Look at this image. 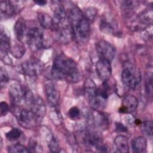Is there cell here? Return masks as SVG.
Returning a JSON list of instances; mask_svg holds the SVG:
<instances>
[{
	"mask_svg": "<svg viewBox=\"0 0 153 153\" xmlns=\"http://www.w3.org/2000/svg\"><path fill=\"white\" fill-rule=\"evenodd\" d=\"M51 72L53 78L57 79H66L76 82L81 78V73L76 63L63 54L55 57Z\"/></svg>",
	"mask_w": 153,
	"mask_h": 153,
	"instance_id": "cell-1",
	"label": "cell"
},
{
	"mask_svg": "<svg viewBox=\"0 0 153 153\" xmlns=\"http://www.w3.org/2000/svg\"><path fill=\"white\" fill-rule=\"evenodd\" d=\"M73 31L74 37L79 43H85L88 41L90 35V22L84 16L70 22Z\"/></svg>",
	"mask_w": 153,
	"mask_h": 153,
	"instance_id": "cell-2",
	"label": "cell"
},
{
	"mask_svg": "<svg viewBox=\"0 0 153 153\" xmlns=\"http://www.w3.org/2000/svg\"><path fill=\"white\" fill-rule=\"evenodd\" d=\"M26 42L32 50H41L48 47L49 44L44 32L38 27L28 29Z\"/></svg>",
	"mask_w": 153,
	"mask_h": 153,
	"instance_id": "cell-3",
	"label": "cell"
},
{
	"mask_svg": "<svg viewBox=\"0 0 153 153\" xmlns=\"http://www.w3.org/2000/svg\"><path fill=\"white\" fill-rule=\"evenodd\" d=\"M84 95L87 102L93 109H98L104 105V102L97 96L96 85L91 78H87L84 82Z\"/></svg>",
	"mask_w": 153,
	"mask_h": 153,
	"instance_id": "cell-4",
	"label": "cell"
},
{
	"mask_svg": "<svg viewBox=\"0 0 153 153\" xmlns=\"http://www.w3.org/2000/svg\"><path fill=\"white\" fill-rule=\"evenodd\" d=\"M22 68L26 75L36 76L42 73L44 69V64L36 58H31L23 63Z\"/></svg>",
	"mask_w": 153,
	"mask_h": 153,
	"instance_id": "cell-5",
	"label": "cell"
},
{
	"mask_svg": "<svg viewBox=\"0 0 153 153\" xmlns=\"http://www.w3.org/2000/svg\"><path fill=\"white\" fill-rule=\"evenodd\" d=\"M96 50L100 59L111 62L115 56V48L108 41L102 39L96 44Z\"/></svg>",
	"mask_w": 153,
	"mask_h": 153,
	"instance_id": "cell-6",
	"label": "cell"
},
{
	"mask_svg": "<svg viewBox=\"0 0 153 153\" xmlns=\"http://www.w3.org/2000/svg\"><path fill=\"white\" fill-rule=\"evenodd\" d=\"M84 140L86 144L94 147L99 152H108V146L105 144H103L102 138L98 133L87 132L84 134Z\"/></svg>",
	"mask_w": 153,
	"mask_h": 153,
	"instance_id": "cell-7",
	"label": "cell"
},
{
	"mask_svg": "<svg viewBox=\"0 0 153 153\" xmlns=\"http://www.w3.org/2000/svg\"><path fill=\"white\" fill-rule=\"evenodd\" d=\"M134 71L128 68L123 69L121 78L123 83L128 88L133 89L136 87L141 81L140 75L139 73H134Z\"/></svg>",
	"mask_w": 153,
	"mask_h": 153,
	"instance_id": "cell-8",
	"label": "cell"
},
{
	"mask_svg": "<svg viewBox=\"0 0 153 153\" xmlns=\"http://www.w3.org/2000/svg\"><path fill=\"white\" fill-rule=\"evenodd\" d=\"M152 10L144 11L141 12L136 17L135 20L131 23V29L134 30L143 29L147 27L149 24L152 23Z\"/></svg>",
	"mask_w": 153,
	"mask_h": 153,
	"instance_id": "cell-9",
	"label": "cell"
},
{
	"mask_svg": "<svg viewBox=\"0 0 153 153\" xmlns=\"http://www.w3.org/2000/svg\"><path fill=\"white\" fill-rule=\"evenodd\" d=\"M96 70L100 77L103 81L108 80L112 73L111 62L104 59H99L96 64Z\"/></svg>",
	"mask_w": 153,
	"mask_h": 153,
	"instance_id": "cell-10",
	"label": "cell"
},
{
	"mask_svg": "<svg viewBox=\"0 0 153 153\" xmlns=\"http://www.w3.org/2000/svg\"><path fill=\"white\" fill-rule=\"evenodd\" d=\"M45 95L47 102L51 107H55L59 100L60 95L59 91L56 89L53 82H47L45 87Z\"/></svg>",
	"mask_w": 153,
	"mask_h": 153,
	"instance_id": "cell-11",
	"label": "cell"
},
{
	"mask_svg": "<svg viewBox=\"0 0 153 153\" xmlns=\"http://www.w3.org/2000/svg\"><path fill=\"white\" fill-rule=\"evenodd\" d=\"M19 122L22 126L25 128H30L35 121H37L31 110L23 109L19 111L18 114Z\"/></svg>",
	"mask_w": 153,
	"mask_h": 153,
	"instance_id": "cell-12",
	"label": "cell"
},
{
	"mask_svg": "<svg viewBox=\"0 0 153 153\" xmlns=\"http://www.w3.org/2000/svg\"><path fill=\"white\" fill-rule=\"evenodd\" d=\"M8 93L10 98L14 104H19L23 100L24 87L17 82L11 84Z\"/></svg>",
	"mask_w": 153,
	"mask_h": 153,
	"instance_id": "cell-13",
	"label": "cell"
},
{
	"mask_svg": "<svg viewBox=\"0 0 153 153\" xmlns=\"http://www.w3.org/2000/svg\"><path fill=\"white\" fill-rule=\"evenodd\" d=\"M30 108L36 121H41L46 112V107L43 100L39 96L35 97Z\"/></svg>",
	"mask_w": 153,
	"mask_h": 153,
	"instance_id": "cell-14",
	"label": "cell"
},
{
	"mask_svg": "<svg viewBox=\"0 0 153 153\" xmlns=\"http://www.w3.org/2000/svg\"><path fill=\"white\" fill-rule=\"evenodd\" d=\"M53 3L52 10L53 11V20L57 27L62 25L65 21L66 14L64 7L58 1H54Z\"/></svg>",
	"mask_w": 153,
	"mask_h": 153,
	"instance_id": "cell-15",
	"label": "cell"
},
{
	"mask_svg": "<svg viewBox=\"0 0 153 153\" xmlns=\"http://www.w3.org/2000/svg\"><path fill=\"white\" fill-rule=\"evenodd\" d=\"M138 101L134 96H126L123 100L121 106L119 109V112L121 113L130 114L136 109Z\"/></svg>",
	"mask_w": 153,
	"mask_h": 153,
	"instance_id": "cell-16",
	"label": "cell"
},
{
	"mask_svg": "<svg viewBox=\"0 0 153 153\" xmlns=\"http://www.w3.org/2000/svg\"><path fill=\"white\" fill-rule=\"evenodd\" d=\"M28 29L25 22L22 19H19L14 26V32L19 41H26Z\"/></svg>",
	"mask_w": 153,
	"mask_h": 153,
	"instance_id": "cell-17",
	"label": "cell"
},
{
	"mask_svg": "<svg viewBox=\"0 0 153 153\" xmlns=\"http://www.w3.org/2000/svg\"><path fill=\"white\" fill-rule=\"evenodd\" d=\"M57 39L62 43L69 42L74 37L73 31L71 26H63L62 27H57Z\"/></svg>",
	"mask_w": 153,
	"mask_h": 153,
	"instance_id": "cell-18",
	"label": "cell"
},
{
	"mask_svg": "<svg viewBox=\"0 0 153 153\" xmlns=\"http://www.w3.org/2000/svg\"><path fill=\"white\" fill-rule=\"evenodd\" d=\"M16 2L2 1L0 2V10L1 17H10L16 13L17 11Z\"/></svg>",
	"mask_w": 153,
	"mask_h": 153,
	"instance_id": "cell-19",
	"label": "cell"
},
{
	"mask_svg": "<svg viewBox=\"0 0 153 153\" xmlns=\"http://www.w3.org/2000/svg\"><path fill=\"white\" fill-rule=\"evenodd\" d=\"M114 149L116 152H128L129 146L127 138L123 135L117 136L114 142Z\"/></svg>",
	"mask_w": 153,
	"mask_h": 153,
	"instance_id": "cell-20",
	"label": "cell"
},
{
	"mask_svg": "<svg viewBox=\"0 0 153 153\" xmlns=\"http://www.w3.org/2000/svg\"><path fill=\"white\" fill-rule=\"evenodd\" d=\"M38 20L41 26L45 29H57L53 19L48 14L44 13H39L38 14Z\"/></svg>",
	"mask_w": 153,
	"mask_h": 153,
	"instance_id": "cell-21",
	"label": "cell"
},
{
	"mask_svg": "<svg viewBox=\"0 0 153 153\" xmlns=\"http://www.w3.org/2000/svg\"><path fill=\"white\" fill-rule=\"evenodd\" d=\"M132 151L134 152H143L146 150L147 142L144 137L139 136L133 139L131 142Z\"/></svg>",
	"mask_w": 153,
	"mask_h": 153,
	"instance_id": "cell-22",
	"label": "cell"
},
{
	"mask_svg": "<svg viewBox=\"0 0 153 153\" xmlns=\"http://www.w3.org/2000/svg\"><path fill=\"white\" fill-rule=\"evenodd\" d=\"M139 2L137 1H124L122 2L121 8L123 14L125 16H130L133 14L137 7Z\"/></svg>",
	"mask_w": 153,
	"mask_h": 153,
	"instance_id": "cell-23",
	"label": "cell"
},
{
	"mask_svg": "<svg viewBox=\"0 0 153 153\" xmlns=\"http://www.w3.org/2000/svg\"><path fill=\"white\" fill-rule=\"evenodd\" d=\"M100 29L105 33H112L116 29L115 23L111 19H109L106 17H105L101 20Z\"/></svg>",
	"mask_w": 153,
	"mask_h": 153,
	"instance_id": "cell-24",
	"label": "cell"
},
{
	"mask_svg": "<svg viewBox=\"0 0 153 153\" xmlns=\"http://www.w3.org/2000/svg\"><path fill=\"white\" fill-rule=\"evenodd\" d=\"M93 120H94L96 124L100 128H106L109 125V118L105 114L96 112V114L93 115Z\"/></svg>",
	"mask_w": 153,
	"mask_h": 153,
	"instance_id": "cell-25",
	"label": "cell"
},
{
	"mask_svg": "<svg viewBox=\"0 0 153 153\" xmlns=\"http://www.w3.org/2000/svg\"><path fill=\"white\" fill-rule=\"evenodd\" d=\"M10 50L13 55L16 58H21L25 53V47L20 44H16L10 48Z\"/></svg>",
	"mask_w": 153,
	"mask_h": 153,
	"instance_id": "cell-26",
	"label": "cell"
},
{
	"mask_svg": "<svg viewBox=\"0 0 153 153\" xmlns=\"http://www.w3.org/2000/svg\"><path fill=\"white\" fill-rule=\"evenodd\" d=\"M141 130L143 134L148 136L152 135V123L150 121H144L141 122Z\"/></svg>",
	"mask_w": 153,
	"mask_h": 153,
	"instance_id": "cell-27",
	"label": "cell"
},
{
	"mask_svg": "<svg viewBox=\"0 0 153 153\" xmlns=\"http://www.w3.org/2000/svg\"><path fill=\"white\" fill-rule=\"evenodd\" d=\"M22 135V131L17 128H13L9 131H8L5 136L8 140L14 141L18 139Z\"/></svg>",
	"mask_w": 153,
	"mask_h": 153,
	"instance_id": "cell-28",
	"label": "cell"
},
{
	"mask_svg": "<svg viewBox=\"0 0 153 153\" xmlns=\"http://www.w3.org/2000/svg\"><path fill=\"white\" fill-rule=\"evenodd\" d=\"M48 146L50 151L52 152H59L60 149L57 139L52 135L50 136V139H48Z\"/></svg>",
	"mask_w": 153,
	"mask_h": 153,
	"instance_id": "cell-29",
	"label": "cell"
},
{
	"mask_svg": "<svg viewBox=\"0 0 153 153\" xmlns=\"http://www.w3.org/2000/svg\"><path fill=\"white\" fill-rule=\"evenodd\" d=\"M8 152L10 153H15V152H28L29 150L27 149L23 145L20 143H16L8 147Z\"/></svg>",
	"mask_w": 153,
	"mask_h": 153,
	"instance_id": "cell-30",
	"label": "cell"
},
{
	"mask_svg": "<svg viewBox=\"0 0 153 153\" xmlns=\"http://www.w3.org/2000/svg\"><path fill=\"white\" fill-rule=\"evenodd\" d=\"M97 14V10L96 8L93 7H90L87 8L85 10V16L84 17L88 20V21H91L94 20Z\"/></svg>",
	"mask_w": 153,
	"mask_h": 153,
	"instance_id": "cell-31",
	"label": "cell"
},
{
	"mask_svg": "<svg viewBox=\"0 0 153 153\" xmlns=\"http://www.w3.org/2000/svg\"><path fill=\"white\" fill-rule=\"evenodd\" d=\"M50 117L51 121L56 125H60L63 121V118L62 117L60 114L57 111H53L50 114Z\"/></svg>",
	"mask_w": 153,
	"mask_h": 153,
	"instance_id": "cell-32",
	"label": "cell"
},
{
	"mask_svg": "<svg viewBox=\"0 0 153 153\" xmlns=\"http://www.w3.org/2000/svg\"><path fill=\"white\" fill-rule=\"evenodd\" d=\"M8 79L9 77L7 71L4 68L1 67L0 69V81L1 87L4 86L8 82Z\"/></svg>",
	"mask_w": 153,
	"mask_h": 153,
	"instance_id": "cell-33",
	"label": "cell"
},
{
	"mask_svg": "<svg viewBox=\"0 0 153 153\" xmlns=\"http://www.w3.org/2000/svg\"><path fill=\"white\" fill-rule=\"evenodd\" d=\"M68 115L71 119L76 120L80 116V111L78 107L74 106L69 110Z\"/></svg>",
	"mask_w": 153,
	"mask_h": 153,
	"instance_id": "cell-34",
	"label": "cell"
},
{
	"mask_svg": "<svg viewBox=\"0 0 153 153\" xmlns=\"http://www.w3.org/2000/svg\"><path fill=\"white\" fill-rule=\"evenodd\" d=\"M0 106H1V116H4L5 115L9 109V107L8 104L5 102H1L0 103Z\"/></svg>",
	"mask_w": 153,
	"mask_h": 153,
	"instance_id": "cell-35",
	"label": "cell"
},
{
	"mask_svg": "<svg viewBox=\"0 0 153 153\" xmlns=\"http://www.w3.org/2000/svg\"><path fill=\"white\" fill-rule=\"evenodd\" d=\"M116 130L120 132H124L127 131V128L121 123L116 124Z\"/></svg>",
	"mask_w": 153,
	"mask_h": 153,
	"instance_id": "cell-36",
	"label": "cell"
},
{
	"mask_svg": "<svg viewBox=\"0 0 153 153\" xmlns=\"http://www.w3.org/2000/svg\"><path fill=\"white\" fill-rule=\"evenodd\" d=\"M36 4L39 5H45L47 4V2L45 1H41V0H39V1H34Z\"/></svg>",
	"mask_w": 153,
	"mask_h": 153,
	"instance_id": "cell-37",
	"label": "cell"
}]
</instances>
